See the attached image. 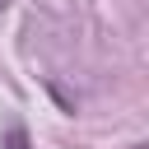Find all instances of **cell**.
<instances>
[{
	"mask_svg": "<svg viewBox=\"0 0 149 149\" xmlns=\"http://www.w3.org/2000/svg\"><path fill=\"white\" fill-rule=\"evenodd\" d=\"M0 149H33V140H28V130H23V126H9V130H5V140H0Z\"/></svg>",
	"mask_w": 149,
	"mask_h": 149,
	"instance_id": "obj_1",
	"label": "cell"
},
{
	"mask_svg": "<svg viewBox=\"0 0 149 149\" xmlns=\"http://www.w3.org/2000/svg\"><path fill=\"white\" fill-rule=\"evenodd\" d=\"M9 5H14V0H0V14H5V9H9Z\"/></svg>",
	"mask_w": 149,
	"mask_h": 149,
	"instance_id": "obj_2",
	"label": "cell"
}]
</instances>
